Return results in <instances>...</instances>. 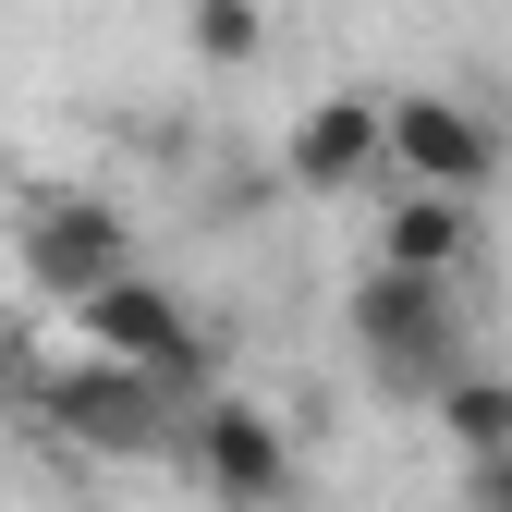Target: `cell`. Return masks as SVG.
I'll return each mask as SVG.
<instances>
[{"label":"cell","instance_id":"obj_8","mask_svg":"<svg viewBox=\"0 0 512 512\" xmlns=\"http://www.w3.org/2000/svg\"><path fill=\"white\" fill-rule=\"evenodd\" d=\"M378 256L391 269H427V281H464L488 232H476V196H427V183H403L391 196V232H378Z\"/></svg>","mask_w":512,"mask_h":512},{"label":"cell","instance_id":"obj_12","mask_svg":"<svg viewBox=\"0 0 512 512\" xmlns=\"http://www.w3.org/2000/svg\"><path fill=\"white\" fill-rule=\"evenodd\" d=\"M0 415H13V366H0Z\"/></svg>","mask_w":512,"mask_h":512},{"label":"cell","instance_id":"obj_2","mask_svg":"<svg viewBox=\"0 0 512 512\" xmlns=\"http://www.w3.org/2000/svg\"><path fill=\"white\" fill-rule=\"evenodd\" d=\"M183 415L196 403H171L147 366H122V354H61V366H37V427L61 439V452H86V464H147V452H171L183 439Z\"/></svg>","mask_w":512,"mask_h":512},{"label":"cell","instance_id":"obj_5","mask_svg":"<svg viewBox=\"0 0 512 512\" xmlns=\"http://www.w3.org/2000/svg\"><path fill=\"white\" fill-rule=\"evenodd\" d=\"M171 464L196 476L220 512H281L293 500V427L269 403H196L183 439H171Z\"/></svg>","mask_w":512,"mask_h":512},{"label":"cell","instance_id":"obj_7","mask_svg":"<svg viewBox=\"0 0 512 512\" xmlns=\"http://www.w3.org/2000/svg\"><path fill=\"white\" fill-rule=\"evenodd\" d=\"M281 183L293 196H354V183H378V98H317L281 135Z\"/></svg>","mask_w":512,"mask_h":512},{"label":"cell","instance_id":"obj_1","mask_svg":"<svg viewBox=\"0 0 512 512\" xmlns=\"http://www.w3.org/2000/svg\"><path fill=\"white\" fill-rule=\"evenodd\" d=\"M342 342L366 354V378L391 403H427L452 366H476V330H464V281H427V269H378L342 293Z\"/></svg>","mask_w":512,"mask_h":512},{"label":"cell","instance_id":"obj_6","mask_svg":"<svg viewBox=\"0 0 512 512\" xmlns=\"http://www.w3.org/2000/svg\"><path fill=\"white\" fill-rule=\"evenodd\" d=\"M135 220H122L110 196H37L25 208V232H13V269H25V293H49V305H74V293H98L110 269H135Z\"/></svg>","mask_w":512,"mask_h":512},{"label":"cell","instance_id":"obj_11","mask_svg":"<svg viewBox=\"0 0 512 512\" xmlns=\"http://www.w3.org/2000/svg\"><path fill=\"white\" fill-rule=\"evenodd\" d=\"M464 512H512V452H464Z\"/></svg>","mask_w":512,"mask_h":512},{"label":"cell","instance_id":"obj_10","mask_svg":"<svg viewBox=\"0 0 512 512\" xmlns=\"http://www.w3.org/2000/svg\"><path fill=\"white\" fill-rule=\"evenodd\" d=\"M183 37H196L208 74H244V61L269 49V0H196V25H183Z\"/></svg>","mask_w":512,"mask_h":512},{"label":"cell","instance_id":"obj_3","mask_svg":"<svg viewBox=\"0 0 512 512\" xmlns=\"http://www.w3.org/2000/svg\"><path fill=\"white\" fill-rule=\"evenodd\" d=\"M61 317H74V342H86V354H122V366H147L171 403H196L208 378H220V342L196 330V305H183V293L147 269V256H135V269H110L98 293H74Z\"/></svg>","mask_w":512,"mask_h":512},{"label":"cell","instance_id":"obj_4","mask_svg":"<svg viewBox=\"0 0 512 512\" xmlns=\"http://www.w3.org/2000/svg\"><path fill=\"white\" fill-rule=\"evenodd\" d=\"M378 171L427 183V196H488V183H500V122L476 98H439V86L378 98Z\"/></svg>","mask_w":512,"mask_h":512},{"label":"cell","instance_id":"obj_9","mask_svg":"<svg viewBox=\"0 0 512 512\" xmlns=\"http://www.w3.org/2000/svg\"><path fill=\"white\" fill-rule=\"evenodd\" d=\"M427 415H439V439H452V464L464 452H512V378L500 366H452L427 391Z\"/></svg>","mask_w":512,"mask_h":512}]
</instances>
